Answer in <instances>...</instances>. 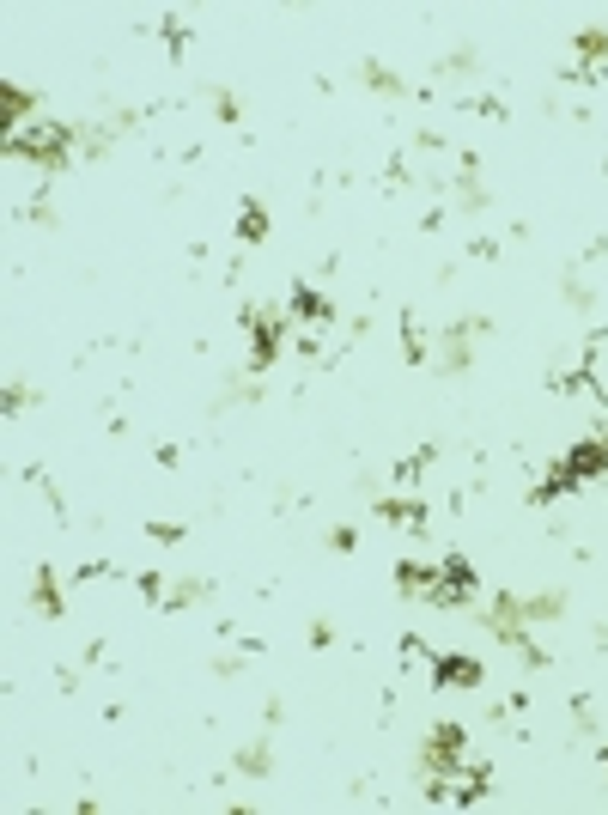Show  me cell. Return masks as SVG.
Segmentation results:
<instances>
[{"instance_id":"obj_1","label":"cell","mask_w":608,"mask_h":815,"mask_svg":"<svg viewBox=\"0 0 608 815\" xmlns=\"http://www.w3.org/2000/svg\"><path fill=\"white\" fill-rule=\"evenodd\" d=\"M432 682H438V688H475V682H481V663L463 657V651H444V657L432 663Z\"/></svg>"},{"instance_id":"obj_3","label":"cell","mask_w":608,"mask_h":815,"mask_svg":"<svg viewBox=\"0 0 608 815\" xmlns=\"http://www.w3.org/2000/svg\"><path fill=\"white\" fill-rule=\"evenodd\" d=\"M262 232H268V219H262V207L250 201V207H244V238H262Z\"/></svg>"},{"instance_id":"obj_2","label":"cell","mask_w":608,"mask_h":815,"mask_svg":"<svg viewBox=\"0 0 608 815\" xmlns=\"http://www.w3.org/2000/svg\"><path fill=\"white\" fill-rule=\"evenodd\" d=\"M292 317H298V323H317V329H323V323L335 317V305L323 299L317 286H298V292H292Z\"/></svg>"}]
</instances>
